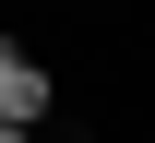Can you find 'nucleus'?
I'll return each instance as SVG.
<instances>
[{"mask_svg": "<svg viewBox=\"0 0 155 143\" xmlns=\"http://www.w3.org/2000/svg\"><path fill=\"white\" fill-rule=\"evenodd\" d=\"M48 107H60V83H48V60L0 36V119H24V131H48Z\"/></svg>", "mask_w": 155, "mask_h": 143, "instance_id": "obj_1", "label": "nucleus"}]
</instances>
